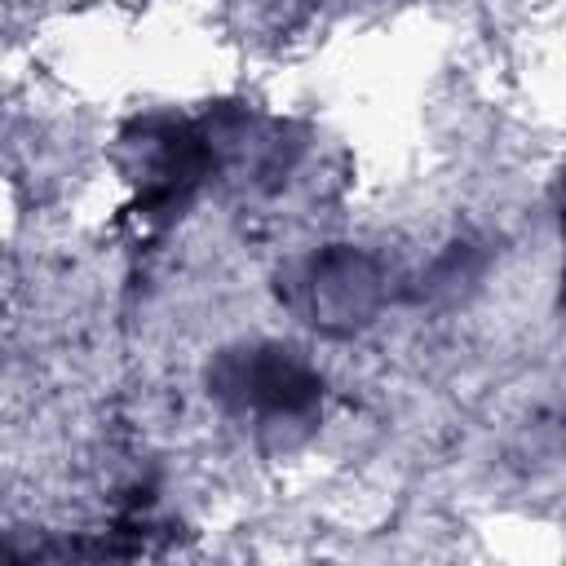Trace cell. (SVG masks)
Segmentation results:
<instances>
[{
  "label": "cell",
  "instance_id": "1",
  "mask_svg": "<svg viewBox=\"0 0 566 566\" xmlns=\"http://www.w3.org/2000/svg\"><path fill=\"white\" fill-rule=\"evenodd\" d=\"M217 394L230 398L239 411H252L265 424H279V420H301L305 411H314L323 385L287 349L261 345V349H243V354L221 363V389Z\"/></svg>",
  "mask_w": 566,
  "mask_h": 566
},
{
  "label": "cell",
  "instance_id": "2",
  "mask_svg": "<svg viewBox=\"0 0 566 566\" xmlns=\"http://www.w3.org/2000/svg\"><path fill=\"white\" fill-rule=\"evenodd\" d=\"M562 221H566V212H562Z\"/></svg>",
  "mask_w": 566,
  "mask_h": 566
}]
</instances>
